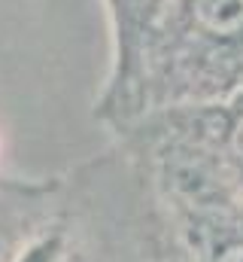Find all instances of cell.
I'll return each mask as SVG.
<instances>
[{
  "mask_svg": "<svg viewBox=\"0 0 243 262\" xmlns=\"http://www.w3.org/2000/svg\"><path fill=\"white\" fill-rule=\"evenodd\" d=\"M125 73L140 58L149 110L198 107L243 85V0H164Z\"/></svg>",
  "mask_w": 243,
  "mask_h": 262,
  "instance_id": "1",
  "label": "cell"
}]
</instances>
